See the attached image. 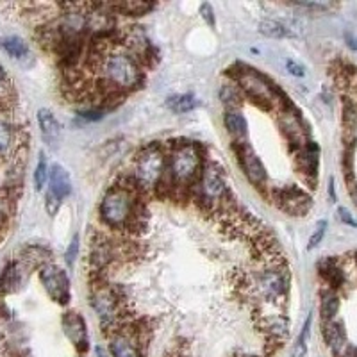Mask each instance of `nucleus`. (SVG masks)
<instances>
[{
  "label": "nucleus",
  "mask_w": 357,
  "mask_h": 357,
  "mask_svg": "<svg viewBox=\"0 0 357 357\" xmlns=\"http://www.w3.org/2000/svg\"><path fill=\"white\" fill-rule=\"evenodd\" d=\"M356 263H357V252H356Z\"/></svg>",
  "instance_id": "obj_43"
},
{
  "label": "nucleus",
  "mask_w": 357,
  "mask_h": 357,
  "mask_svg": "<svg viewBox=\"0 0 357 357\" xmlns=\"http://www.w3.org/2000/svg\"><path fill=\"white\" fill-rule=\"evenodd\" d=\"M41 286L45 288L47 295L52 298L56 304L66 305L70 302V279L63 268L57 264H45L40 270Z\"/></svg>",
  "instance_id": "obj_9"
},
{
  "label": "nucleus",
  "mask_w": 357,
  "mask_h": 357,
  "mask_svg": "<svg viewBox=\"0 0 357 357\" xmlns=\"http://www.w3.org/2000/svg\"><path fill=\"white\" fill-rule=\"evenodd\" d=\"M231 357H259V356H254V354H245V352H238V354H234V356H231Z\"/></svg>",
  "instance_id": "obj_42"
},
{
  "label": "nucleus",
  "mask_w": 357,
  "mask_h": 357,
  "mask_svg": "<svg viewBox=\"0 0 357 357\" xmlns=\"http://www.w3.org/2000/svg\"><path fill=\"white\" fill-rule=\"evenodd\" d=\"M199 98L195 97L193 93H184V95H174L167 100V106L170 107L174 113L177 114H184L190 113V111L197 109L199 107Z\"/></svg>",
  "instance_id": "obj_27"
},
{
  "label": "nucleus",
  "mask_w": 357,
  "mask_h": 357,
  "mask_svg": "<svg viewBox=\"0 0 357 357\" xmlns=\"http://www.w3.org/2000/svg\"><path fill=\"white\" fill-rule=\"evenodd\" d=\"M191 199L195 200L202 209L209 213L222 211L225 204L231 200V190H229L225 168L220 162L207 159L204 162L200 177L191 190Z\"/></svg>",
  "instance_id": "obj_5"
},
{
  "label": "nucleus",
  "mask_w": 357,
  "mask_h": 357,
  "mask_svg": "<svg viewBox=\"0 0 357 357\" xmlns=\"http://www.w3.org/2000/svg\"><path fill=\"white\" fill-rule=\"evenodd\" d=\"M291 284L289 268L284 263L275 264H261L259 270L248 272L247 289L252 302H256L259 307L261 304L280 305L284 304Z\"/></svg>",
  "instance_id": "obj_3"
},
{
  "label": "nucleus",
  "mask_w": 357,
  "mask_h": 357,
  "mask_svg": "<svg viewBox=\"0 0 357 357\" xmlns=\"http://www.w3.org/2000/svg\"><path fill=\"white\" fill-rule=\"evenodd\" d=\"M318 272H320L321 279L329 284L331 289H334L336 291L337 288H341L343 286V282H345V273H343V270H341V266L337 264V261L334 259V257H325L324 261H320L318 263Z\"/></svg>",
  "instance_id": "obj_21"
},
{
  "label": "nucleus",
  "mask_w": 357,
  "mask_h": 357,
  "mask_svg": "<svg viewBox=\"0 0 357 357\" xmlns=\"http://www.w3.org/2000/svg\"><path fill=\"white\" fill-rule=\"evenodd\" d=\"M24 145L25 143L20 139V129L13 126L4 113H0V159H18Z\"/></svg>",
  "instance_id": "obj_12"
},
{
  "label": "nucleus",
  "mask_w": 357,
  "mask_h": 357,
  "mask_svg": "<svg viewBox=\"0 0 357 357\" xmlns=\"http://www.w3.org/2000/svg\"><path fill=\"white\" fill-rule=\"evenodd\" d=\"M22 272H24V266L18 261L9 263L4 268V272L0 275V296L17 291L18 286L22 284Z\"/></svg>",
  "instance_id": "obj_22"
},
{
  "label": "nucleus",
  "mask_w": 357,
  "mask_h": 357,
  "mask_svg": "<svg viewBox=\"0 0 357 357\" xmlns=\"http://www.w3.org/2000/svg\"><path fill=\"white\" fill-rule=\"evenodd\" d=\"M345 40H347V45H349L350 49H352L354 52L357 54V38L352 36V34L347 33V34H345Z\"/></svg>",
  "instance_id": "obj_40"
},
{
  "label": "nucleus",
  "mask_w": 357,
  "mask_h": 357,
  "mask_svg": "<svg viewBox=\"0 0 357 357\" xmlns=\"http://www.w3.org/2000/svg\"><path fill=\"white\" fill-rule=\"evenodd\" d=\"M227 75L241 89L243 97L254 102L259 109L277 111L288 102V98H284L282 91L270 79L252 66L234 65L227 70Z\"/></svg>",
  "instance_id": "obj_4"
},
{
  "label": "nucleus",
  "mask_w": 357,
  "mask_h": 357,
  "mask_svg": "<svg viewBox=\"0 0 357 357\" xmlns=\"http://www.w3.org/2000/svg\"><path fill=\"white\" fill-rule=\"evenodd\" d=\"M167 177V149L161 143H151L136 154L130 178L142 195L152 191L161 193Z\"/></svg>",
  "instance_id": "obj_6"
},
{
  "label": "nucleus",
  "mask_w": 357,
  "mask_h": 357,
  "mask_svg": "<svg viewBox=\"0 0 357 357\" xmlns=\"http://www.w3.org/2000/svg\"><path fill=\"white\" fill-rule=\"evenodd\" d=\"M200 15H202L204 20L207 22V24L211 25L213 29L216 27V18H215V9H213L211 4H207V2H204L202 6H200Z\"/></svg>",
  "instance_id": "obj_35"
},
{
  "label": "nucleus",
  "mask_w": 357,
  "mask_h": 357,
  "mask_svg": "<svg viewBox=\"0 0 357 357\" xmlns=\"http://www.w3.org/2000/svg\"><path fill=\"white\" fill-rule=\"evenodd\" d=\"M295 161L298 174L304 175L305 181H317L318 174V146L314 142H309L304 149L295 152Z\"/></svg>",
  "instance_id": "obj_13"
},
{
  "label": "nucleus",
  "mask_w": 357,
  "mask_h": 357,
  "mask_svg": "<svg viewBox=\"0 0 357 357\" xmlns=\"http://www.w3.org/2000/svg\"><path fill=\"white\" fill-rule=\"evenodd\" d=\"M272 199L280 211L289 216H305L312 207V199L307 191L298 186H280L272 190Z\"/></svg>",
  "instance_id": "obj_8"
},
{
  "label": "nucleus",
  "mask_w": 357,
  "mask_h": 357,
  "mask_svg": "<svg viewBox=\"0 0 357 357\" xmlns=\"http://www.w3.org/2000/svg\"><path fill=\"white\" fill-rule=\"evenodd\" d=\"M309 334H311V317H309L307 320H305L304 327H302L301 336H298V340H296L295 347H293L291 357H305V354H307Z\"/></svg>",
  "instance_id": "obj_29"
},
{
  "label": "nucleus",
  "mask_w": 357,
  "mask_h": 357,
  "mask_svg": "<svg viewBox=\"0 0 357 357\" xmlns=\"http://www.w3.org/2000/svg\"><path fill=\"white\" fill-rule=\"evenodd\" d=\"M47 178H49L47 159H45V154H40V161H38V167L36 170H34V188H36V191L43 190Z\"/></svg>",
  "instance_id": "obj_30"
},
{
  "label": "nucleus",
  "mask_w": 357,
  "mask_h": 357,
  "mask_svg": "<svg viewBox=\"0 0 357 357\" xmlns=\"http://www.w3.org/2000/svg\"><path fill=\"white\" fill-rule=\"evenodd\" d=\"M142 199V191L136 188L130 175H123V178L113 184L102 197L98 206L100 222L111 231L136 234L139 225L146 222V209Z\"/></svg>",
  "instance_id": "obj_1"
},
{
  "label": "nucleus",
  "mask_w": 357,
  "mask_h": 357,
  "mask_svg": "<svg viewBox=\"0 0 357 357\" xmlns=\"http://www.w3.org/2000/svg\"><path fill=\"white\" fill-rule=\"evenodd\" d=\"M50 259H52V250L43 245H29L22 250V256L18 263L24 268H38L40 270L41 266L49 264Z\"/></svg>",
  "instance_id": "obj_19"
},
{
  "label": "nucleus",
  "mask_w": 357,
  "mask_h": 357,
  "mask_svg": "<svg viewBox=\"0 0 357 357\" xmlns=\"http://www.w3.org/2000/svg\"><path fill=\"white\" fill-rule=\"evenodd\" d=\"M95 354H97V357H111L109 350L102 349V347H97V349H95Z\"/></svg>",
  "instance_id": "obj_41"
},
{
  "label": "nucleus",
  "mask_w": 357,
  "mask_h": 357,
  "mask_svg": "<svg viewBox=\"0 0 357 357\" xmlns=\"http://www.w3.org/2000/svg\"><path fill=\"white\" fill-rule=\"evenodd\" d=\"M77 256H79V236H73L72 243H70L68 250H66V254H65L68 266H73V263H75Z\"/></svg>",
  "instance_id": "obj_34"
},
{
  "label": "nucleus",
  "mask_w": 357,
  "mask_h": 357,
  "mask_svg": "<svg viewBox=\"0 0 357 357\" xmlns=\"http://www.w3.org/2000/svg\"><path fill=\"white\" fill-rule=\"evenodd\" d=\"M234 146L236 158H238V162H240L241 170H243L245 177L248 178V183L256 190H266L268 188V172L266 167L263 165L257 154L252 151V146L247 143H238Z\"/></svg>",
  "instance_id": "obj_10"
},
{
  "label": "nucleus",
  "mask_w": 357,
  "mask_h": 357,
  "mask_svg": "<svg viewBox=\"0 0 357 357\" xmlns=\"http://www.w3.org/2000/svg\"><path fill=\"white\" fill-rule=\"evenodd\" d=\"M321 334H324V340L327 343V347L331 349V352L334 354V357L340 356L343 350L349 347V341H347V331L343 321L333 320L321 324Z\"/></svg>",
  "instance_id": "obj_15"
},
{
  "label": "nucleus",
  "mask_w": 357,
  "mask_h": 357,
  "mask_svg": "<svg viewBox=\"0 0 357 357\" xmlns=\"http://www.w3.org/2000/svg\"><path fill=\"white\" fill-rule=\"evenodd\" d=\"M107 341H109L107 350H109L111 357H145V354L142 352L138 343L129 334L123 333V331H118V333L111 334L107 337Z\"/></svg>",
  "instance_id": "obj_16"
},
{
  "label": "nucleus",
  "mask_w": 357,
  "mask_h": 357,
  "mask_svg": "<svg viewBox=\"0 0 357 357\" xmlns=\"http://www.w3.org/2000/svg\"><path fill=\"white\" fill-rule=\"evenodd\" d=\"M259 33L264 34L268 38H289L293 36V31L284 24V22L279 20H272V18H268V20H263L259 24Z\"/></svg>",
  "instance_id": "obj_28"
},
{
  "label": "nucleus",
  "mask_w": 357,
  "mask_h": 357,
  "mask_svg": "<svg viewBox=\"0 0 357 357\" xmlns=\"http://www.w3.org/2000/svg\"><path fill=\"white\" fill-rule=\"evenodd\" d=\"M277 114H279L277 120H279L280 132H282V136H284L286 142H288L289 149H291V152L295 154L296 151L304 149V146L311 142V139H309L307 126H305L304 120H302L301 113H298L289 102H286L284 106H280L279 109H277Z\"/></svg>",
  "instance_id": "obj_7"
},
{
  "label": "nucleus",
  "mask_w": 357,
  "mask_h": 357,
  "mask_svg": "<svg viewBox=\"0 0 357 357\" xmlns=\"http://www.w3.org/2000/svg\"><path fill=\"white\" fill-rule=\"evenodd\" d=\"M63 333L68 337L70 343L77 352L84 354L89 349V336L88 327H86V320L75 311H66L61 318Z\"/></svg>",
  "instance_id": "obj_11"
},
{
  "label": "nucleus",
  "mask_w": 357,
  "mask_h": 357,
  "mask_svg": "<svg viewBox=\"0 0 357 357\" xmlns=\"http://www.w3.org/2000/svg\"><path fill=\"white\" fill-rule=\"evenodd\" d=\"M49 183L50 186L47 193L56 197L59 202H63V200L72 193V178H70V174L66 172V168H63L61 165H57V162L52 165V168H50Z\"/></svg>",
  "instance_id": "obj_18"
},
{
  "label": "nucleus",
  "mask_w": 357,
  "mask_h": 357,
  "mask_svg": "<svg viewBox=\"0 0 357 357\" xmlns=\"http://www.w3.org/2000/svg\"><path fill=\"white\" fill-rule=\"evenodd\" d=\"M15 202H17V195L13 193V188H0V238L8 231Z\"/></svg>",
  "instance_id": "obj_23"
},
{
  "label": "nucleus",
  "mask_w": 357,
  "mask_h": 357,
  "mask_svg": "<svg viewBox=\"0 0 357 357\" xmlns=\"http://www.w3.org/2000/svg\"><path fill=\"white\" fill-rule=\"evenodd\" d=\"M0 49L4 50L8 56H11L13 59H17V61H25V59H31V57H33L27 43L18 36L0 38Z\"/></svg>",
  "instance_id": "obj_24"
},
{
  "label": "nucleus",
  "mask_w": 357,
  "mask_h": 357,
  "mask_svg": "<svg viewBox=\"0 0 357 357\" xmlns=\"http://www.w3.org/2000/svg\"><path fill=\"white\" fill-rule=\"evenodd\" d=\"M347 181H349V193H350V197H352L354 204H356V206H357V183H356V181H352V178H347Z\"/></svg>",
  "instance_id": "obj_38"
},
{
  "label": "nucleus",
  "mask_w": 357,
  "mask_h": 357,
  "mask_svg": "<svg viewBox=\"0 0 357 357\" xmlns=\"http://www.w3.org/2000/svg\"><path fill=\"white\" fill-rule=\"evenodd\" d=\"M220 100L225 106V111L241 109V104H243L245 97L241 93V89L234 82L229 81L220 88Z\"/></svg>",
  "instance_id": "obj_26"
},
{
  "label": "nucleus",
  "mask_w": 357,
  "mask_h": 357,
  "mask_svg": "<svg viewBox=\"0 0 357 357\" xmlns=\"http://www.w3.org/2000/svg\"><path fill=\"white\" fill-rule=\"evenodd\" d=\"M337 311H340V296L336 295L334 289L327 288L325 291H321V301H320L321 324L336 320Z\"/></svg>",
  "instance_id": "obj_25"
},
{
  "label": "nucleus",
  "mask_w": 357,
  "mask_h": 357,
  "mask_svg": "<svg viewBox=\"0 0 357 357\" xmlns=\"http://www.w3.org/2000/svg\"><path fill=\"white\" fill-rule=\"evenodd\" d=\"M104 8L111 13V15H126V17H143L146 13H151L155 8V4L151 2H106Z\"/></svg>",
  "instance_id": "obj_20"
},
{
  "label": "nucleus",
  "mask_w": 357,
  "mask_h": 357,
  "mask_svg": "<svg viewBox=\"0 0 357 357\" xmlns=\"http://www.w3.org/2000/svg\"><path fill=\"white\" fill-rule=\"evenodd\" d=\"M223 123H225L227 134L231 136L232 145L248 142V123L245 114L241 113V109L225 111V114H223Z\"/></svg>",
  "instance_id": "obj_17"
},
{
  "label": "nucleus",
  "mask_w": 357,
  "mask_h": 357,
  "mask_svg": "<svg viewBox=\"0 0 357 357\" xmlns=\"http://www.w3.org/2000/svg\"><path fill=\"white\" fill-rule=\"evenodd\" d=\"M337 357H357V347L349 345Z\"/></svg>",
  "instance_id": "obj_39"
},
{
  "label": "nucleus",
  "mask_w": 357,
  "mask_h": 357,
  "mask_svg": "<svg viewBox=\"0 0 357 357\" xmlns=\"http://www.w3.org/2000/svg\"><path fill=\"white\" fill-rule=\"evenodd\" d=\"M165 149H167V177L162 191H167V195L191 197V190L199 181L206 162L204 149L197 142H184V139L170 143Z\"/></svg>",
  "instance_id": "obj_2"
},
{
  "label": "nucleus",
  "mask_w": 357,
  "mask_h": 357,
  "mask_svg": "<svg viewBox=\"0 0 357 357\" xmlns=\"http://www.w3.org/2000/svg\"><path fill=\"white\" fill-rule=\"evenodd\" d=\"M38 123H40L41 138L52 149H57L61 143V123L56 118V114L49 109H40L38 111Z\"/></svg>",
  "instance_id": "obj_14"
},
{
  "label": "nucleus",
  "mask_w": 357,
  "mask_h": 357,
  "mask_svg": "<svg viewBox=\"0 0 357 357\" xmlns=\"http://www.w3.org/2000/svg\"><path fill=\"white\" fill-rule=\"evenodd\" d=\"M13 93V88H11V81H9L8 73L4 72V68L0 66V104H8L9 97Z\"/></svg>",
  "instance_id": "obj_31"
},
{
  "label": "nucleus",
  "mask_w": 357,
  "mask_h": 357,
  "mask_svg": "<svg viewBox=\"0 0 357 357\" xmlns=\"http://www.w3.org/2000/svg\"><path fill=\"white\" fill-rule=\"evenodd\" d=\"M286 68H288V72L291 73V75H295V77H304L305 75V68L301 65V63L293 61V59H289L288 63H286Z\"/></svg>",
  "instance_id": "obj_36"
},
{
  "label": "nucleus",
  "mask_w": 357,
  "mask_h": 357,
  "mask_svg": "<svg viewBox=\"0 0 357 357\" xmlns=\"http://www.w3.org/2000/svg\"><path fill=\"white\" fill-rule=\"evenodd\" d=\"M325 231H327V222H325V220H321V222H318L317 229H314V232H312V234H311V238H309V245H307L309 250H312V248H317L318 245H320L321 241H324Z\"/></svg>",
  "instance_id": "obj_32"
},
{
  "label": "nucleus",
  "mask_w": 357,
  "mask_h": 357,
  "mask_svg": "<svg viewBox=\"0 0 357 357\" xmlns=\"http://www.w3.org/2000/svg\"><path fill=\"white\" fill-rule=\"evenodd\" d=\"M337 213H340L341 222H345L347 225H352V227L357 229V220H354V216L350 215L349 209H345V207H340V209H337Z\"/></svg>",
  "instance_id": "obj_37"
},
{
  "label": "nucleus",
  "mask_w": 357,
  "mask_h": 357,
  "mask_svg": "<svg viewBox=\"0 0 357 357\" xmlns=\"http://www.w3.org/2000/svg\"><path fill=\"white\" fill-rule=\"evenodd\" d=\"M295 8H302V9H309V11H318V13H325L329 11V9L336 8L334 4H327V2H298V4H291Z\"/></svg>",
  "instance_id": "obj_33"
}]
</instances>
